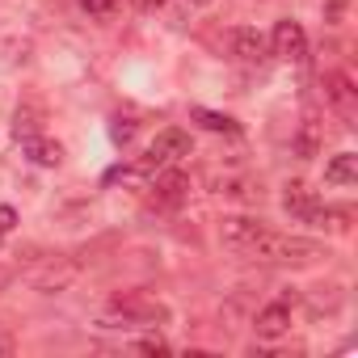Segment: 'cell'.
Returning <instances> with one entry per match:
<instances>
[{"label":"cell","instance_id":"6da1fadb","mask_svg":"<svg viewBox=\"0 0 358 358\" xmlns=\"http://www.w3.org/2000/svg\"><path fill=\"white\" fill-rule=\"evenodd\" d=\"M241 257H253V262H266V266H299V262H316L324 257V245L320 241H308V236H291V232H270L262 228Z\"/></svg>","mask_w":358,"mask_h":358},{"label":"cell","instance_id":"7a4b0ae2","mask_svg":"<svg viewBox=\"0 0 358 358\" xmlns=\"http://www.w3.org/2000/svg\"><path fill=\"white\" fill-rule=\"evenodd\" d=\"M182 156H190V135H186V131H177V127H169V131H160V135L148 143L143 164L156 173V169H164V164H177Z\"/></svg>","mask_w":358,"mask_h":358},{"label":"cell","instance_id":"3957f363","mask_svg":"<svg viewBox=\"0 0 358 358\" xmlns=\"http://www.w3.org/2000/svg\"><path fill=\"white\" fill-rule=\"evenodd\" d=\"M270 47H274V55H278V59H287V64H303V59H308V34H303V26H299V22H291V17L274 26Z\"/></svg>","mask_w":358,"mask_h":358},{"label":"cell","instance_id":"277c9868","mask_svg":"<svg viewBox=\"0 0 358 358\" xmlns=\"http://www.w3.org/2000/svg\"><path fill=\"white\" fill-rule=\"evenodd\" d=\"M152 194H156V207H182L186 194H190V182H186V173H177V169H156V182H148Z\"/></svg>","mask_w":358,"mask_h":358},{"label":"cell","instance_id":"5b68a950","mask_svg":"<svg viewBox=\"0 0 358 358\" xmlns=\"http://www.w3.org/2000/svg\"><path fill=\"white\" fill-rule=\"evenodd\" d=\"M262 228H266V224H262L257 215H228V220L220 224V241H224V249L245 253V245H249Z\"/></svg>","mask_w":358,"mask_h":358},{"label":"cell","instance_id":"8992f818","mask_svg":"<svg viewBox=\"0 0 358 358\" xmlns=\"http://www.w3.org/2000/svg\"><path fill=\"white\" fill-rule=\"evenodd\" d=\"M320 207H324V203H320L308 186H299V182H295V186H287V194H282V211H287L291 220H299V224H312V228H316Z\"/></svg>","mask_w":358,"mask_h":358},{"label":"cell","instance_id":"52a82bcc","mask_svg":"<svg viewBox=\"0 0 358 358\" xmlns=\"http://www.w3.org/2000/svg\"><path fill=\"white\" fill-rule=\"evenodd\" d=\"M253 329H257V337H266V341H274V337L291 333V303H287V299L266 303V308L253 316Z\"/></svg>","mask_w":358,"mask_h":358},{"label":"cell","instance_id":"ba28073f","mask_svg":"<svg viewBox=\"0 0 358 358\" xmlns=\"http://www.w3.org/2000/svg\"><path fill=\"white\" fill-rule=\"evenodd\" d=\"M228 51L241 59V64H262L266 59V38L257 34V30H249V26H236V30H228Z\"/></svg>","mask_w":358,"mask_h":358},{"label":"cell","instance_id":"9c48e42d","mask_svg":"<svg viewBox=\"0 0 358 358\" xmlns=\"http://www.w3.org/2000/svg\"><path fill=\"white\" fill-rule=\"evenodd\" d=\"M324 101H329L341 118H350V114H354V101H358L354 80H350L345 72H324Z\"/></svg>","mask_w":358,"mask_h":358},{"label":"cell","instance_id":"30bf717a","mask_svg":"<svg viewBox=\"0 0 358 358\" xmlns=\"http://www.w3.org/2000/svg\"><path fill=\"white\" fill-rule=\"evenodd\" d=\"M324 182H329V186H354V182H358V156H354V152H337V156L324 164Z\"/></svg>","mask_w":358,"mask_h":358},{"label":"cell","instance_id":"8fae6325","mask_svg":"<svg viewBox=\"0 0 358 358\" xmlns=\"http://www.w3.org/2000/svg\"><path fill=\"white\" fill-rule=\"evenodd\" d=\"M22 148H26V156H30L34 164H47V169H55V164L64 160V148H59L55 139H43V131H38V135H26Z\"/></svg>","mask_w":358,"mask_h":358},{"label":"cell","instance_id":"7c38bea8","mask_svg":"<svg viewBox=\"0 0 358 358\" xmlns=\"http://www.w3.org/2000/svg\"><path fill=\"white\" fill-rule=\"evenodd\" d=\"M135 186V190H148V182H152V169L139 160V164H118V169H110L106 173V186Z\"/></svg>","mask_w":358,"mask_h":358},{"label":"cell","instance_id":"4fadbf2b","mask_svg":"<svg viewBox=\"0 0 358 358\" xmlns=\"http://www.w3.org/2000/svg\"><path fill=\"white\" fill-rule=\"evenodd\" d=\"M72 278H76V266H72V262H59V266L43 270V274L34 278V287H38L43 295H55V291H64V287H68Z\"/></svg>","mask_w":358,"mask_h":358},{"label":"cell","instance_id":"5bb4252c","mask_svg":"<svg viewBox=\"0 0 358 358\" xmlns=\"http://www.w3.org/2000/svg\"><path fill=\"white\" fill-rule=\"evenodd\" d=\"M190 118H194V122H203L207 131H220V135H241V122H236V118H228V114H215V110L194 106V110H190Z\"/></svg>","mask_w":358,"mask_h":358},{"label":"cell","instance_id":"9a60e30c","mask_svg":"<svg viewBox=\"0 0 358 358\" xmlns=\"http://www.w3.org/2000/svg\"><path fill=\"white\" fill-rule=\"evenodd\" d=\"M43 131V110L38 106H22L17 110V122H13V135L26 139V135H38Z\"/></svg>","mask_w":358,"mask_h":358},{"label":"cell","instance_id":"2e32d148","mask_svg":"<svg viewBox=\"0 0 358 358\" xmlns=\"http://www.w3.org/2000/svg\"><path fill=\"white\" fill-rule=\"evenodd\" d=\"M316 143H320V127H316V118H303V131L295 139L299 156H316Z\"/></svg>","mask_w":358,"mask_h":358},{"label":"cell","instance_id":"e0dca14e","mask_svg":"<svg viewBox=\"0 0 358 358\" xmlns=\"http://www.w3.org/2000/svg\"><path fill=\"white\" fill-rule=\"evenodd\" d=\"M122 5V0H80V9L89 13V17H106V13H114Z\"/></svg>","mask_w":358,"mask_h":358},{"label":"cell","instance_id":"ac0fdd59","mask_svg":"<svg viewBox=\"0 0 358 358\" xmlns=\"http://www.w3.org/2000/svg\"><path fill=\"white\" fill-rule=\"evenodd\" d=\"M110 135H114V143H131V139H135V122H131V118H118V122L110 127Z\"/></svg>","mask_w":358,"mask_h":358},{"label":"cell","instance_id":"d6986e66","mask_svg":"<svg viewBox=\"0 0 358 358\" xmlns=\"http://www.w3.org/2000/svg\"><path fill=\"white\" fill-rule=\"evenodd\" d=\"M345 5H350V0H324V22H341Z\"/></svg>","mask_w":358,"mask_h":358},{"label":"cell","instance_id":"ffe728a7","mask_svg":"<svg viewBox=\"0 0 358 358\" xmlns=\"http://www.w3.org/2000/svg\"><path fill=\"white\" fill-rule=\"evenodd\" d=\"M13 224H17V211H13V207H0V236H9Z\"/></svg>","mask_w":358,"mask_h":358},{"label":"cell","instance_id":"44dd1931","mask_svg":"<svg viewBox=\"0 0 358 358\" xmlns=\"http://www.w3.org/2000/svg\"><path fill=\"white\" fill-rule=\"evenodd\" d=\"M139 350H148V354H164L169 345H164L160 337H143V341H139Z\"/></svg>","mask_w":358,"mask_h":358},{"label":"cell","instance_id":"7402d4cb","mask_svg":"<svg viewBox=\"0 0 358 358\" xmlns=\"http://www.w3.org/2000/svg\"><path fill=\"white\" fill-rule=\"evenodd\" d=\"M13 354H17V341L9 333H0V358H13Z\"/></svg>","mask_w":358,"mask_h":358},{"label":"cell","instance_id":"603a6c76","mask_svg":"<svg viewBox=\"0 0 358 358\" xmlns=\"http://www.w3.org/2000/svg\"><path fill=\"white\" fill-rule=\"evenodd\" d=\"M139 5V13H156V9H164V0H135Z\"/></svg>","mask_w":358,"mask_h":358},{"label":"cell","instance_id":"cb8c5ba5","mask_svg":"<svg viewBox=\"0 0 358 358\" xmlns=\"http://www.w3.org/2000/svg\"><path fill=\"white\" fill-rule=\"evenodd\" d=\"M9 278H13V270H9V266H0V287H9Z\"/></svg>","mask_w":358,"mask_h":358},{"label":"cell","instance_id":"d4e9b609","mask_svg":"<svg viewBox=\"0 0 358 358\" xmlns=\"http://www.w3.org/2000/svg\"><path fill=\"white\" fill-rule=\"evenodd\" d=\"M194 5H211V0H194Z\"/></svg>","mask_w":358,"mask_h":358}]
</instances>
